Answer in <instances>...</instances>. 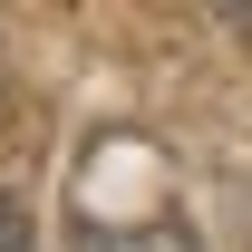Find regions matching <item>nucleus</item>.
<instances>
[{
  "mask_svg": "<svg viewBox=\"0 0 252 252\" xmlns=\"http://www.w3.org/2000/svg\"><path fill=\"white\" fill-rule=\"evenodd\" d=\"M223 20H233V39H252V0H223Z\"/></svg>",
  "mask_w": 252,
  "mask_h": 252,
  "instance_id": "7ed1b4c3",
  "label": "nucleus"
},
{
  "mask_svg": "<svg viewBox=\"0 0 252 252\" xmlns=\"http://www.w3.org/2000/svg\"><path fill=\"white\" fill-rule=\"evenodd\" d=\"M0 126H10V68H0Z\"/></svg>",
  "mask_w": 252,
  "mask_h": 252,
  "instance_id": "20e7f679",
  "label": "nucleus"
},
{
  "mask_svg": "<svg viewBox=\"0 0 252 252\" xmlns=\"http://www.w3.org/2000/svg\"><path fill=\"white\" fill-rule=\"evenodd\" d=\"M68 252H204V243H194V223H175V214H146V223H117V233H97V223H88V233H78Z\"/></svg>",
  "mask_w": 252,
  "mask_h": 252,
  "instance_id": "f257e3e1",
  "label": "nucleus"
},
{
  "mask_svg": "<svg viewBox=\"0 0 252 252\" xmlns=\"http://www.w3.org/2000/svg\"><path fill=\"white\" fill-rule=\"evenodd\" d=\"M30 243V223H20V194H0V252H20Z\"/></svg>",
  "mask_w": 252,
  "mask_h": 252,
  "instance_id": "f03ea898",
  "label": "nucleus"
}]
</instances>
